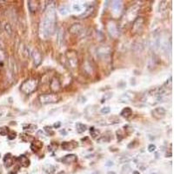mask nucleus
Here are the masks:
<instances>
[{
    "label": "nucleus",
    "mask_w": 174,
    "mask_h": 174,
    "mask_svg": "<svg viewBox=\"0 0 174 174\" xmlns=\"http://www.w3.org/2000/svg\"><path fill=\"white\" fill-rule=\"evenodd\" d=\"M155 150H156V145H155L151 144V145L148 146V151H149L150 152H154Z\"/></svg>",
    "instance_id": "f704fd0d"
},
{
    "label": "nucleus",
    "mask_w": 174,
    "mask_h": 174,
    "mask_svg": "<svg viewBox=\"0 0 174 174\" xmlns=\"http://www.w3.org/2000/svg\"><path fill=\"white\" fill-rule=\"evenodd\" d=\"M60 124H61V123H60V122H58L57 124H54L53 127L56 128V129H57V128H59V127H60Z\"/></svg>",
    "instance_id": "4c0bfd02"
},
{
    "label": "nucleus",
    "mask_w": 174,
    "mask_h": 174,
    "mask_svg": "<svg viewBox=\"0 0 174 174\" xmlns=\"http://www.w3.org/2000/svg\"><path fill=\"white\" fill-rule=\"evenodd\" d=\"M77 158L75 154H68V155H65L63 158H62V162L64 164H72V163H75L77 162Z\"/></svg>",
    "instance_id": "ddd939ff"
},
{
    "label": "nucleus",
    "mask_w": 174,
    "mask_h": 174,
    "mask_svg": "<svg viewBox=\"0 0 174 174\" xmlns=\"http://www.w3.org/2000/svg\"><path fill=\"white\" fill-rule=\"evenodd\" d=\"M133 114V110L130 109V107H125L122 110V111L120 112V115L122 117H124V118H129L130 115Z\"/></svg>",
    "instance_id": "412c9836"
},
{
    "label": "nucleus",
    "mask_w": 174,
    "mask_h": 174,
    "mask_svg": "<svg viewBox=\"0 0 174 174\" xmlns=\"http://www.w3.org/2000/svg\"><path fill=\"white\" fill-rule=\"evenodd\" d=\"M151 174H157V173H155V172H152V173H151Z\"/></svg>",
    "instance_id": "c03bdc74"
},
{
    "label": "nucleus",
    "mask_w": 174,
    "mask_h": 174,
    "mask_svg": "<svg viewBox=\"0 0 174 174\" xmlns=\"http://www.w3.org/2000/svg\"><path fill=\"white\" fill-rule=\"evenodd\" d=\"M133 97H134L133 92H124V94H122L120 96L119 100L121 102H129V101H130V100L133 99Z\"/></svg>",
    "instance_id": "4468645a"
},
{
    "label": "nucleus",
    "mask_w": 174,
    "mask_h": 174,
    "mask_svg": "<svg viewBox=\"0 0 174 174\" xmlns=\"http://www.w3.org/2000/svg\"><path fill=\"white\" fill-rule=\"evenodd\" d=\"M5 32H6L9 36H12V26H11L10 24L6 23V24H5Z\"/></svg>",
    "instance_id": "bb28decb"
},
{
    "label": "nucleus",
    "mask_w": 174,
    "mask_h": 174,
    "mask_svg": "<svg viewBox=\"0 0 174 174\" xmlns=\"http://www.w3.org/2000/svg\"><path fill=\"white\" fill-rule=\"evenodd\" d=\"M111 50L109 46H99L97 49V57L101 60H109Z\"/></svg>",
    "instance_id": "20e7f679"
},
{
    "label": "nucleus",
    "mask_w": 174,
    "mask_h": 174,
    "mask_svg": "<svg viewBox=\"0 0 174 174\" xmlns=\"http://www.w3.org/2000/svg\"><path fill=\"white\" fill-rule=\"evenodd\" d=\"M93 12H94V8H93V6H89V7H87L86 8V10L78 17L79 18H81V19H84V18H89L92 13H93Z\"/></svg>",
    "instance_id": "dca6fc26"
},
{
    "label": "nucleus",
    "mask_w": 174,
    "mask_h": 174,
    "mask_svg": "<svg viewBox=\"0 0 174 174\" xmlns=\"http://www.w3.org/2000/svg\"><path fill=\"white\" fill-rule=\"evenodd\" d=\"M6 58V53L4 50L0 49V63L2 65V62Z\"/></svg>",
    "instance_id": "7c9ffc66"
},
{
    "label": "nucleus",
    "mask_w": 174,
    "mask_h": 174,
    "mask_svg": "<svg viewBox=\"0 0 174 174\" xmlns=\"http://www.w3.org/2000/svg\"><path fill=\"white\" fill-rule=\"evenodd\" d=\"M31 56L33 58V63L35 66H38L40 65V64L42 63L43 60V57L41 55V52L37 50V49H34L31 52Z\"/></svg>",
    "instance_id": "9d476101"
},
{
    "label": "nucleus",
    "mask_w": 174,
    "mask_h": 174,
    "mask_svg": "<svg viewBox=\"0 0 174 174\" xmlns=\"http://www.w3.org/2000/svg\"><path fill=\"white\" fill-rule=\"evenodd\" d=\"M133 174H140V173H139V171H134Z\"/></svg>",
    "instance_id": "a19ab883"
},
{
    "label": "nucleus",
    "mask_w": 174,
    "mask_h": 174,
    "mask_svg": "<svg viewBox=\"0 0 174 174\" xmlns=\"http://www.w3.org/2000/svg\"><path fill=\"white\" fill-rule=\"evenodd\" d=\"M4 163H5V166L6 168L11 167L13 164V158L12 157V154L8 153L5 156L4 158Z\"/></svg>",
    "instance_id": "aec40b11"
},
{
    "label": "nucleus",
    "mask_w": 174,
    "mask_h": 174,
    "mask_svg": "<svg viewBox=\"0 0 174 174\" xmlns=\"http://www.w3.org/2000/svg\"><path fill=\"white\" fill-rule=\"evenodd\" d=\"M59 98L55 93H46L42 94L38 97V100L43 105H48V104H53L57 103L58 101Z\"/></svg>",
    "instance_id": "7ed1b4c3"
},
{
    "label": "nucleus",
    "mask_w": 174,
    "mask_h": 174,
    "mask_svg": "<svg viewBox=\"0 0 174 174\" xmlns=\"http://www.w3.org/2000/svg\"><path fill=\"white\" fill-rule=\"evenodd\" d=\"M110 141V138L106 135L101 136L99 139H98V143H107Z\"/></svg>",
    "instance_id": "cd10ccee"
},
{
    "label": "nucleus",
    "mask_w": 174,
    "mask_h": 174,
    "mask_svg": "<svg viewBox=\"0 0 174 174\" xmlns=\"http://www.w3.org/2000/svg\"><path fill=\"white\" fill-rule=\"evenodd\" d=\"M60 133H61V134H66L65 130H60Z\"/></svg>",
    "instance_id": "ea45409f"
},
{
    "label": "nucleus",
    "mask_w": 174,
    "mask_h": 174,
    "mask_svg": "<svg viewBox=\"0 0 174 174\" xmlns=\"http://www.w3.org/2000/svg\"><path fill=\"white\" fill-rule=\"evenodd\" d=\"M106 166H112L113 165V162L112 161H107V163L105 164Z\"/></svg>",
    "instance_id": "58836bf2"
},
{
    "label": "nucleus",
    "mask_w": 174,
    "mask_h": 174,
    "mask_svg": "<svg viewBox=\"0 0 174 174\" xmlns=\"http://www.w3.org/2000/svg\"><path fill=\"white\" fill-rule=\"evenodd\" d=\"M83 71L86 74V75H92L94 73V66H93V64L89 61V60H85L84 63L83 64Z\"/></svg>",
    "instance_id": "0eeeda50"
},
{
    "label": "nucleus",
    "mask_w": 174,
    "mask_h": 174,
    "mask_svg": "<svg viewBox=\"0 0 174 174\" xmlns=\"http://www.w3.org/2000/svg\"><path fill=\"white\" fill-rule=\"evenodd\" d=\"M144 23H145V19L143 17H137L133 24V28H132V32L133 34L139 33L140 32V31H142L143 26H144Z\"/></svg>",
    "instance_id": "39448f33"
},
{
    "label": "nucleus",
    "mask_w": 174,
    "mask_h": 174,
    "mask_svg": "<svg viewBox=\"0 0 174 174\" xmlns=\"http://www.w3.org/2000/svg\"><path fill=\"white\" fill-rule=\"evenodd\" d=\"M42 147H43V143L41 141H39V140H34L31 145V149L35 152H37L39 150H41Z\"/></svg>",
    "instance_id": "6ab92c4d"
},
{
    "label": "nucleus",
    "mask_w": 174,
    "mask_h": 174,
    "mask_svg": "<svg viewBox=\"0 0 174 174\" xmlns=\"http://www.w3.org/2000/svg\"><path fill=\"white\" fill-rule=\"evenodd\" d=\"M86 125L84 124H81V123H77L76 124V130H77V133H83L86 130Z\"/></svg>",
    "instance_id": "5701e85b"
},
{
    "label": "nucleus",
    "mask_w": 174,
    "mask_h": 174,
    "mask_svg": "<svg viewBox=\"0 0 174 174\" xmlns=\"http://www.w3.org/2000/svg\"><path fill=\"white\" fill-rule=\"evenodd\" d=\"M50 88L53 92H58L61 90V83L58 77H54L52 78L50 82Z\"/></svg>",
    "instance_id": "1a4fd4ad"
},
{
    "label": "nucleus",
    "mask_w": 174,
    "mask_h": 174,
    "mask_svg": "<svg viewBox=\"0 0 174 174\" xmlns=\"http://www.w3.org/2000/svg\"><path fill=\"white\" fill-rule=\"evenodd\" d=\"M16 137H17V133H14V132H12V133H11L8 135V139H9L10 140L14 139Z\"/></svg>",
    "instance_id": "72a5a7b5"
},
{
    "label": "nucleus",
    "mask_w": 174,
    "mask_h": 174,
    "mask_svg": "<svg viewBox=\"0 0 174 174\" xmlns=\"http://www.w3.org/2000/svg\"><path fill=\"white\" fill-rule=\"evenodd\" d=\"M90 133H91L92 137L94 138V139H96V138L99 135V130H96L94 127H91V128H90Z\"/></svg>",
    "instance_id": "a878e982"
},
{
    "label": "nucleus",
    "mask_w": 174,
    "mask_h": 174,
    "mask_svg": "<svg viewBox=\"0 0 174 174\" xmlns=\"http://www.w3.org/2000/svg\"><path fill=\"white\" fill-rule=\"evenodd\" d=\"M66 58L67 60L71 65V68H76L77 66V52L74 51H68L66 52Z\"/></svg>",
    "instance_id": "423d86ee"
},
{
    "label": "nucleus",
    "mask_w": 174,
    "mask_h": 174,
    "mask_svg": "<svg viewBox=\"0 0 174 174\" xmlns=\"http://www.w3.org/2000/svg\"><path fill=\"white\" fill-rule=\"evenodd\" d=\"M9 133V129L7 127H0V135L6 136Z\"/></svg>",
    "instance_id": "c756f323"
},
{
    "label": "nucleus",
    "mask_w": 174,
    "mask_h": 174,
    "mask_svg": "<svg viewBox=\"0 0 174 174\" xmlns=\"http://www.w3.org/2000/svg\"><path fill=\"white\" fill-rule=\"evenodd\" d=\"M73 9H74V11L78 12V11H80V9H81V8H80V6H79L77 4V5L75 4V5H73Z\"/></svg>",
    "instance_id": "e433bc0d"
},
{
    "label": "nucleus",
    "mask_w": 174,
    "mask_h": 174,
    "mask_svg": "<svg viewBox=\"0 0 174 174\" xmlns=\"http://www.w3.org/2000/svg\"><path fill=\"white\" fill-rule=\"evenodd\" d=\"M18 161L19 162V164L23 166V167H28L31 164V161L30 159L24 156V155H21L18 158Z\"/></svg>",
    "instance_id": "a211bd4d"
},
{
    "label": "nucleus",
    "mask_w": 174,
    "mask_h": 174,
    "mask_svg": "<svg viewBox=\"0 0 174 174\" xmlns=\"http://www.w3.org/2000/svg\"><path fill=\"white\" fill-rule=\"evenodd\" d=\"M38 86V79L36 77H31L26 80H24L21 85H20V90L24 94H31L33 92L36 91V89Z\"/></svg>",
    "instance_id": "f03ea898"
},
{
    "label": "nucleus",
    "mask_w": 174,
    "mask_h": 174,
    "mask_svg": "<svg viewBox=\"0 0 174 174\" xmlns=\"http://www.w3.org/2000/svg\"><path fill=\"white\" fill-rule=\"evenodd\" d=\"M83 30H84L83 25L81 24H77V23L71 24V27L69 28V31L74 35H80L83 32Z\"/></svg>",
    "instance_id": "f8f14e48"
},
{
    "label": "nucleus",
    "mask_w": 174,
    "mask_h": 174,
    "mask_svg": "<svg viewBox=\"0 0 174 174\" xmlns=\"http://www.w3.org/2000/svg\"><path fill=\"white\" fill-rule=\"evenodd\" d=\"M56 26V10L53 4H50L45 12L40 25H39V36L42 39H47L50 37L55 31Z\"/></svg>",
    "instance_id": "f257e3e1"
},
{
    "label": "nucleus",
    "mask_w": 174,
    "mask_h": 174,
    "mask_svg": "<svg viewBox=\"0 0 174 174\" xmlns=\"http://www.w3.org/2000/svg\"><path fill=\"white\" fill-rule=\"evenodd\" d=\"M63 39H64V31L62 29H60L59 31L58 32V38H57V42H58V45L59 47L62 46Z\"/></svg>",
    "instance_id": "b1692460"
},
{
    "label": "nucleus",
    "mask_w": 174,
    "mask_h": 174,
    "mask_svg": "<svg viewBox=\"0 0 174 174\" xmlns=\"http://www.w3.org/2000/svg\"><path fill=\"white\" fill-rule=\"evenodd\" d=\"M58 174H65V172L64 171H59Z\"/></svg>",
    "instance_id": "37998d69"
},
{
    "label": "nucleus",
    "mask_w": 174,
    "mask_h": 174,
    "mask_svg": "<svg viewBox=\"0 0 174 174\" xmlns=\"http://www.w3.org/2000/svg\"><path fill=\"white\" fill-rule=\"evenodd\" d=\"M37 128V126L36 124H26L24 125V130H28V132H34V130Z\"/></svg>",
    "instance_id": "393cba45"
},
{
    "label": "nucleus",
    "mask_w": 174,
    "mask_h": 174,
    "mask_svg": "<svg viewBox=\"0 0 174 174\" xmlns=\"http://www.w3.org/2000/svg\"><path fill=\"white\" fill-rule=\"evenodd\" d=\"M6 114H7V111H5V110H1V111H0V118H2L5 117Z\"/></svg>",
    "instance_id": "c9c22d12"
},
{
    "label": "nucleus",
    "mask_w": 174,
    "mask_h": 174,
    "mask_svg": "<svg viewBox=\"0 0 174 174\" xmlns=\"http://www.w3.org/2000/svg\"><path fill=\"white\" fill-rule=\"evenodd\" d=\"M45 130H46V132L49 135H53V134H54V132L52 130V127H51V126H46V127H45Z\"/></svg>",
    "instance_id": "473e14b6"
},
{
    "label": "nucleus",
    "mask_w": 174,
    "mask_h": 174,
    "mask_svg": "<svg viewBox=\"0 0 174 174\" xmlns=\"http://www.w3.org/2000/svg\"><path fill=\"white\" fill-rule=\"evenodd\" d=\"M152 114L153 116V118H157V119H160L162 118H164L166 114V110L164 107H158L155 108L152 111Z\"/></svg>",
    "instance_id": "9b49d317"
},
{
    "label": "nucleus",
    "mask_w": 174,
    "mask_h": 174,
    "mask_svg": "<svg viewBox=\"0 0 174 174\" xmlns=\"http://www.w3.org/2000/svg\"><path fill=\"white\" fill-rule=\"evenodd\" d=\"M28 5V9L31 12H36L39 7V4L37 1H32V0H30L27 3Z\"/></svg>",
    "instance_id": "2eb2a0df"
},
{
    "label": "nucleus",
    "mask_w": 174,
    "mask_h": 174,
    "mask_svg": "<svg viewBox=\"0 0 174 174\" xmlns=\"http://www.w3.org/2000/svg\"><path fill=\"white\" fill-rule=\"evenodd\" d=\"M77 146V144H74L73 142H63L61 147L65 151H71Z\"/></svg>",
    "instance_id": "f3484780"
},
{
    "label": "nucleus",
    "mask_w": 174,
    "mask_h": 174,
    "mask_svg": "<svg viewBox=\"0 0 174 174\" xmlns=\"http://www.w3.org/2000/svg\"><path fill=\"white\" fill-rule=\"evenodd\" d=\"M107 31H108L109 34L112 37H118V26H117V24L114 21H110L107 24Z\"/></svg>",
    "instance_id": "6e6552de"
},
{
    "label": "nucleus",
    "mask_w": 174,
    "mask_h": 174,
    "mask_svg": "<svg viewBox=\"0 0 174 174\" xmlns=\"http://www.w3.org/2000/svg\"><path fill=\"white\" fill-rule=\"evenodd\" d=\"M107 174H116V172H114V171H108Z\"/></svg>",
    "instance_id": "79ce46f5"
},
{
    "label": "nucleus",
    "mask_w": 174,
    "mask_h": 174,
    "mask_svg": "<svg viewBox=\"0 0 174 174\" xmlns=\"http://www.w3.org/2000/svg\"><path fill=\"white\" fill-rule=\"evenodd\" d=\"M111 7L113 9L114 12H120L121 9H122V2L121 1H113L112 2V5H111Z\"/></svg>",
    "instance_id": "4be33fe9"
},
{
    "label": "nucleus",
    "mask_w": 174,
    "mask_h": 174,
    "mask_svg": "<svg viewBox=\"0 0 174 174\" xmlns=\"http://www.w3.org/2000/svg\"><path fill=\"white\" fill-rule=\"evenodd\" d=\"M110 111H111V108L108 107V106L103 107V108L100 110V112H101L102 114H108V113H110Z\"/></svg>",
    "instance_id": "2f4dec72"
},
{
    "label": "nucleus",
    "mask_w": 174,
    "mask_h": 174,
    "mask_svg": "<svg viewBox=\"0 0 174 174\" xmlns=\"http://www.w3.org/2000/svg\"><path fill=\"white\" fill-rule=\"evenodd\" d=\"M59 12H60V14L61 15H63V16H65V15H66V14H68V12H69V9H68V7H66V6H65V5H63V6H61L60 8H59Z\"/></svg>",
    "instance_id": "c85d7f7f"
}]
</instances>
